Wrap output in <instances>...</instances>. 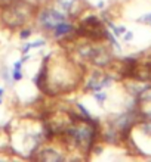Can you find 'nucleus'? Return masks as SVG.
I'll use <instances>...</instances> for the list:
<instances>
[{
    "label": "nucleus",
    "instance_id": "f257e3e1",
    "mask_svg": "<svg viewBox=\"0 0 151 162\" xmlns=\"http://www.w3.org/2000/svg\"><path fill=\"white\" fill-rule=\"evenodd\" d=\"M62 137L71 148L80 152H90L98 139V127L89 116L73 114V121Z\"/></svg>",
    "mask_w": 151,
    "mask_h": 162
},
{
    "label": "nucleus",
    "instance_id": "7ed1b4c3",
    "mask_svg": "<svg viewBox=\"0 0 151 162\" xmlns=\"http://www.w3.org/2000/svg\"><path fill=\"white\" fill-rule=\"evenodd\" d=\"M79 37H86L90 40H104L108 37V30L102 25V22L96 16H89L80 24V28L76 31Z\"/></svg>",
    "mask_w": 151,
    "mask_h": 162
},
{
    "label": "nucleus",
    "instance_id": "dca6fc26",
    "mask_svg": "<svg viewBox=\"0 0 151 162\" xmlns=\"http://www.w3.org/2000/svg\"><path fill=\"white\" fill-rule=\"evenodd\" d=\"M45 44V41L43 40H39V41H34V43H30V47H40V46H43Z\"/></svg>",
    "mask_w": 151,
    "mask_h": 162
},
{
    "label": "nucleus",
    "instance_id": "6ab92c4d",
    "mask_svg": "<svg viewBox=\"0 0 151 162\" xmlns=\"http://www.w3.org/2000/svg\"><path fill=\"white\" fill-rule=\"evenodd\" d=\"M132 37H133V34H132L131 31H129V33H127L126 35H124V40H126V41H129V40H132Z\"/></svg>",
    "mask_w": 151,
    "mask_h": 162
},
{
    "label": "nucleus",
    "instance_id": "39448f33",
    "mask_svg": "<svg viewBox=\"0 0 151 162\" xmlns=\"http://www.w3.org/2000/svg\"><path fill=\"white\" fill-rule=\"evenodd\" d=\"M89 61L95 65V67L104 68L108 67L111 62H113V56H111V52L107 47L104 46H96L92 50V55H90Z\"/></svg>",
    "mask_w": 151,
    "mask_h": 162
},
{
    "label": "nucleus",
    "instance_id": "6e6552de",
    "mask_svg": "<svg viewBox=\"0 0 151 162\" xmlns=\"http://www.w3.org/2000/svg\"><path fill=\"white\" fill-rule=\"evenodd\" d=\"M84 5H86V3H84L83 0H70V5H68V7H67L70 16L77 18V16H79V15L84 10V9H83Z\"/></svg>",
    "mask_w": 151,
    "mask_h": 162
},
{
    "label": "nucleus",
    "instance_id": "9b49d317",
    "mask_svg": "<svg viewBox=\"0 0 151 162\" xmlns=\"http://www.w3.org/2000/svg\"><path fill=\"white\" fill-rule=\"evenodd\" d=\"M138 102L139 103H142V102H151V87H147L138 93Z\"/></svg>",
    "mask_w": 151,
    "mask_h": 162
},
{
    "label": "nucleus",
    "instance_id": "4468645a",
    "mask_svg": "<svg viewBox=\"0 0 151 162\" xmlns=\"http://www.w3.org/2000/svg\"><path fill=\"white\" fill-rule=\"evenodd\" d=\"M93 96H95V99H98L99 102H104L105 99H107V95H105V93H96V91H95Z\"/></svg>",
    "mask_w": 151,
    "mask_h": 162
},
{
    "label": "nucleus",
    "instance_id": "1a4fd4ad",
    "mask_svg": "<svg viewBox=\"0 0 151 162\" xmlns=\"http://www.w3.org/2000/svg\"><path fill=\"white\" fill-rule=\"evenodd\" d=\"M36 159H41V161H61L62 156L54 150V149H45V150H41V153L39 156H36Z\"/></svg>",
    "mask_w": 151,
    "mask_h": 162
},
{
    "label": "nucleus",
    "instance_id": "0eeeda50",
    "mask_svg": "<svg viewBox=\"0 0 151 162\" xmlns=\"http://www.w3.org/2000/svg\"><path fill=\"white\" fill-rule=\"evenodd\" d=\"M12 142H11V130L9 127L0 128V152H5L7 149H11Z\"/></svg>",
    "mask_w": 151,
    "mask_h": 162
},
{
    "label": "nucleus",
    "instance_id": "f8f14e48",
    "mask_svg": "<svg viewBox=\"0 0 151 162\" xmlns=\"http://www.w3.org/2000/svg\"><path fill=\"white\" fill-rule=\"evenodd\" d=\"M141 128H142V131H144L145 134L151 136V118H147V119L141 124Z\"/></svg>",
    "mask_w": 151,
    "mask_h": 162
},
{
    "label": "nucleus",
    "instance_id": "20e7f679",
    "mask_svg": "<svg viewBox=\"0 0 151 162\" xmlns=\"http://www.w3.org/2000/svg\"><path fill=\"white\" fill-rule=\"evenodd\" d=\"M65 21V15L58 12L55 9H45L40 15H39V22H40L43 28L46 30H55L61 22Z\"/></svg>",
    "mask_w": 151,
    "mask_h": 162
},
{
    "label": "nucleus",
    "instance_id": "4be33fe9",
    "mask_svg": "<svg viewBox=\"0 0 151 162\" xmlns=\"http://www.w3.org/2000/svg\"><path fill=\"white\" fill-rule=\"evenodd\" d=\"M150 81H151V75H150Z\"/></svg>",
    "mask_w": 151,
    "mask_h": 162
},
{
    "label": "nucleus",
    "instance_id": "ddd939ff",
    "mask_svg": "<svg viewBox=\"0 0 151 162\" xmlns=\"http://www.w3.org/2000/svg\"><path fill=\"white\" fill-rule=\"evenodd\" d=\"M12 80H14V81L22 80V72H21V71H16V69H14V71H12Z\"/></svg>",
    "mask_w": 151,
    "mask_h": 162
},
{
    "label": "nucleus",
    "instance_id": "423d86ee",
    "mask_svg": "<svg viewBox=\"0 0 151 162\" xmlns=\"http://www.w3.org/2000/svg\"><path fill=\"white\" fill-rule=\"evenodd\" d=\"M110 83H111V78L108 75H104V74H101V72H95L93 77L89 80V83L86 84L84 90H86V91H99L101 88L105 87V86H108Z\"/></svg>",
    "mask_w": 151,
    "mask_h": 162
},
{
    "label": "nucleus",
    "instance_id": "412c9836",
    "mask_svg": "<svg viewBox=\"0 0 151 162\" xmlns=\"http://www.w3.org/2000/svg\"><path fill=\"white\" fill-rule=\"evenodd\" d=\"M0 105H2V96H0Z\"/></svg>",
    "mask_w": 151,
    "mask_h": 162
},
{
    "label": "nucleus",
    "instance_id": "2eb2a0df",
    "mask_svg": "<svg viewBox=\"0 0 151 162\" xmlns=\"http://www.w3.org/2000/svg\"><path fill=\"white\" fill-rule=\"evenodd\" d=\"M30 35H31V31H30V30H22V31H21V34H19L21 38H28Z\"/></svg>",
    "mask_w": 151,
    "mask_h": 162
},
{
    "label": "nucleus",
    "instance_id": "f3484780",
    "mask_svg": "<svg viewBox=\"0 0 151 162\" xmlns=\"http://www.w3.org/2000/svg\"><path fill=\"white\" fill-rule=\"evenodd\" d=\"M21 65H22V61H18V62H15V65H14V69H16V71H21Z\"/></svg>",
    "mask_w": 151,
    "mask_h": 162
},
{
    "label": "nucleus",
    "instance_id": "a211bd4d",
    "mask_svg": "<svg viewBox=\"0 0 151 162\" xmlns=\"http://www.w3.org/2000/svg\"><path fill=\"white\" fill-rule=\"evenodd\" d=\"M148 21L151 22V15H147V16H144V18H141L139 22H148Z\"/></svg>",
    "mask_w": 151,
    "mask_h": 162
},
{
    "label": "nucleus",
    "instance_id": "9d476101",
    "mask_svg": "<svg viewBox=\"0 0 151 162\" xmlns=\"http://www.w3.org/2000/svg\"><path fill=\"white\" fill-rule=\"evenodd\" d=\"M54 31H55V33H54L55 37H62V35H67L68 33L73 31V25H70V24H67V22L64 21V22H61Z\"/></svg>",
    "mask_w": 151,
    "mask_h": 162
},
{
    "label": "nucleus",
    "instance_id": "aec40b11",
    "mask_svg": "<svg viewBox=\"0 0 151 162\" xmlns=\"http://www.w3.org/2000/svg\"><path fill=\"white\" fill-rule=\"evenodd\" d=\"M3 91H5V90H3V88H0V96H3Z\"/></svg>",
    "mask_w": 151,
    "mask_h": 162
},
{
    "label": "nucleus",
    "instance_id": "f03ea898",
    "mask_svg": "<svg viewBox=\"0 0 151 162\" xmlns=\"http://www.w3.org/2000/svg\"><path fill=\"white\" fill-rule=\"evenodd\" d=\"M36 6L25 0H14L2 7L0 19L9 30H16L34 18Z\"/></svg>",
    "mask_w": 151,
    "mask_h": 162
}]
</instances>
